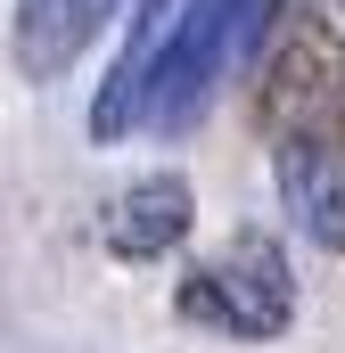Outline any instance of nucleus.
Wrapping results in <instances>:
<instances>
[{
	"instance_id": "4",
	"label": "nucleus",
	"mask_w": 345,
	"mask_h": 353,
	"mask_svg": "<svg viewBox=\"0 0 345 353\" xmlns=\"http://www.w3.org/2000/svg\"><path fill=\"white\" fill-rule=\"evenodd\" d=\"M189 239V181L181 173H140L115 205H107V247L124 263H157Z\"/></svg>"
},
{
	"instance_id": "2",
	"label": "nucleus",
	"mask_w": 345,
	"mask_h": 353,
	"mask_svg": "<svg viewBox=\"0 0 345 353\" xmlns=\"http://www.w3.org/2000/svg\"><path fill=\"white\" fill-rule=\"evenodd\" d=\"M255 123L271 140H345V41L329 25H288L263 58Z\"/></svg>"
},
{
	"instance_id": "1",
	"label": "nucleus",
	"mask_w": 345,
	"mask_h": 353,
	"mask_svg": "<svg viewBox=\"0 0 345 353\" xmlns=\"http://www.w3.org/2000/svg\"><path fill=\"white\" fill-rule=\"evenodd\" d=\"M181 321H206V329H222V337H279L288 321H296V271L279 255V239H263V230H239V239H222L206 263L181 279Z\"/></svg>"
},
{
	"instance_id": "5",
	"label": "nucleus",
	"mask_w": 345,
	"mask_h": 353,
	"mask_svg": "<svg viewBox=\"0 0 345 353\" xmlns=\"http://www.w3.org/2000/svg\"><path fill=\"white\" fill-rule=\"evenodd\" d=\"M107 17H115V0H17V74L25 83L66 74Z\"/></svg>"
},
{
	"instance_id": "3",
	"label": "nucleus",
	"mask_w": 345,
	"mask_h": 353,
	"mask_svg": "<svg viewBox=\"0 0 345 353\" xmlns=\"http://www.w3.org/2000/svg\"><path fill=\"white\" fill-rule=\"evenodd\" d=\"M279 197L313 247H345V140H271Z\"/></svg>"
}]
</instances>
